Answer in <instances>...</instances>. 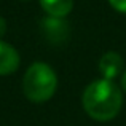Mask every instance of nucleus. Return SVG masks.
I'll return each mask as SVG.
<instances>
[{
	"instance_id": "nucleus-2",
	"label": "nucleus",
	"mask_w": 126,
	"mask_h": 126,
	"mask_svg": "<svg viewBox=\"0 0 126 126\" xmlns=\"http://www.w3.org/2000/svg\"><path fill=\"white\" fill-rule=\"evenodd\" d=\"M58 86L54 70L45 62H34L22 78V91L31 102H46L53 97Z\"/></svg>"
},
{
	"instance_id": "nucleus-8",
	"label": "nucleus",
	"mask_w": 126,
	"mask_h": 126,
	"mask_svg": "<svg viewBox=\"0 0 126 126\" xmlns=\"http://www.w3.org/2000/svg\"><path fill=\"white\" fill-rule=\"evenodd\" d=\"M5 32H6V21L0 16V37H2Z\"/></svg>"
},
{
	"instance_id": "nucleus-1",
	"label": "nucleus",
	"mask_w": 126,
	"mask_h": 126,
	"mask_svg": "<svg viewBox=\"0 0 126 126\" xmlns=\"http://www.w3.org/2000/svg\"><path fill=\"white\" fill-rule=\"evenodd\" d=\"M85 112L97 121H109L118 115L123 105L121 91L112 80H96L86 86L81 97Z\"/></svg>"
},
{
	"instance_id": "nucleus-3",
	"label": "nucleus",
	"mask_w": 126,
	"mask_h": 126,
	"mask_svg": "<svg viewBox=\"0 0 126 126\" xmlns=\"http://www.w3.org/2000/svg\"><path fill=\"white\" fill-rule=\"evenodd\" d=\"M42 29L45 37L48 38L51 43H62L67 40L69 37V24L62 18H49L43 19Z\"/></svg>"
},
{
	"instance_id": "nucleus-7",
	"label": "nucleus",
	"mask_w": 126,
	"mask_h": 126,
	"mask_svg": "<svg viewBox=\"0 0 126 126\" xmlns=\"http://www.w3.org/2000/svg\"><path fill=\"white\" fill-rule=\"evenodd\" d=\"M109 3H110L112 8H115L117 11L126 15V0H109Z\"/></svg>"
},
{
	"instance_id": "nucleus-4",
	"label": "nucleus",
	"mask_w": 126,
	"mask_h": 126,
	"mask_svg": "<svg viewBox=\"0 0 126 126\" xmlns=\"http://www.w3.org/2000/svg\"><path fill=\"white\" fill-rule=\"evenodd\" d=\"M99 70L105 80H113L123 70V58L115 51H109L99 61Z\"/></svg>"
},
{
	"instance_id": "nucleus-9",
	"label": "nucleus",
	"mask_w": 126,
	"mask_h": 126,
	"mask_svg": "<svg viewBox=\"0 0 126 126\" xmlns=\"http://www.w3.org/2000/svg\"><path fill=\"white\" fill-rule=\"evenodd\" d=\"M121 88H123V91L126 93V72H125L123 78H121Z\"/></svg>"
},
{
	"instance_id": "nucleus-5",
	"label": "nucleus",
	"mask_w": 126,
	"mask_h": 126,
	"mask_svg": "<svg viewBox=\"0 0 126 126\" xmlns=\"http://www.w3.org/2000/svg\"><path fill=\"white\" fill-rule=\"evenodd\" d=\"M19 67V54L11 45L0 40V75H10Z\"/></svg>"
},
{
	"instance_id": "nucleus-6",
	"label": "nucleus",
	"mask_w": 126,
	"mask_h": 126,
	"mask_svg": "<svg viewBox=\"0 0 126 126\" xmlns=\"http://www.w3.org/2000/svg\"><path fill=\"white\" fill-rule=\"evenodd\" d=\"M42 8L53 18H64L74 8V0H40Z\"/></svg>"
}]
</instances>
